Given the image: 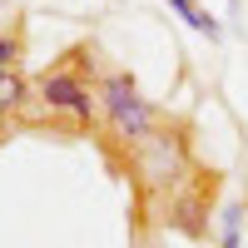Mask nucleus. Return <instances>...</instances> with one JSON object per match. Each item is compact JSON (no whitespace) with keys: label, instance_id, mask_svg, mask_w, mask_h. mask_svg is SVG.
<instances>
[{"label":"nucleus","instance_id":"nucleus-6","mask_svg":"<svg viewBox=\"0 0 248 248\" xmlns=\"http://www.w3.org/2000/svg\"><path fill=\"white\" fill-rule=\"evenodd\" d=\"M15 55H20V50H15V40H0V70H5Z\"/></svg>","mask_w":248,"mask_h":248},{"label":"nucleus","instance_id":"nucleus-3","mask_svg":"<svg viewBox=\"0 0 248 248\" xmlns=\"http://www.w3.org/2000/svg\"><path fill=\"white\" fill-rule=\"evenodd\" d=\"M169 10H174V15H179L184 25H189V30H199V35H209V40L218 35V20H214L209 10H203L199 0H169Z\"/></svg>","mask_w":248,"mask_h":248},{"label":"nucleus","instance_id":"nucleus-4","mask_svg":"<svg viewBox=\"0 0 248 248\" xmlns=\"http://www.w3.org/2000/svg\"><path fill=\"white\" fill-rule=\"evenodd\" d=\"M238 223H243V209L229 203V209H223V248H238Z\"/></svg>","mask_w":248,"mask_h":248},{"label":"nucleus","instance_id":"nucleus-1","mask_svg":"<svg viewBox=\"0 0 248 248\" xmlns=\"http://www.w3.org/2000/svg\"><path fill=\"white\" fill-rule=\"evenodd\" d=\"M99 105H105V114H109V124H114L119 139H129V144L149 139V129H154V109H149V99L134 90L129 75H119V70L105 75V85H99Z\"/></svg>","mask_w":248,"mask_h":248},{"label":"nucleus","instance_id":"nucleus-2","mask_svg":"<svg viewBox=\"0 0 248 248\" xmlns=\"http://www.w3.org/2000/svg\"><path fill=\"white\" fill-rule=\"evenodd\" d=\"M40 99H45L50 109H60V114H75V119L94 114L90 90H85V79H79L75 70H50L45 79H40Z\"/></svg>","mask_w":248,"mask_h":248},{"label":"nucleus","instance_id":"nucleus-5","mask_svg":"<svg viewBox=\"0 0 248 248\" xmlns=\"http://www.w3.org/2000/svg\"><path fill=\"white\" fill-rule=\"evenodd\" d=\"M15 99H20V75L0 70V109H5V105H15Z\"/></svg>","mask_w":248,"mask_h":248}]
</instances>
